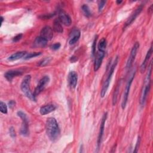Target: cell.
<instances>
[{"mask_svg": "<svg viewBox=\"0 0 153 153\" xmlns=\"http://www.w3.org/2000/svg\"><path fill=\"white\" fill-rule=\"evenodd\" d=\"M122 2H123L122 1H116V3H117V4H120L121 3H122Z\"/></svg>", "mask_w": 153, "mask_h": 153, "instance_id": "74e56055", "label": "cell"}, {"mask_svg": "<svg viewBox=\"0 0 153 153\" xmlns=\"http://www.w3.org/2000/svg\"><path fill=\"white\" fill-rule=\"evenodd\" d=\"M51 60V59L50 57H45L44 59H43L42 60H41L39 62V64L38 65L40 66H46L47 65H48L50 62Z\"/></svg>", "mask_w": 153, "mask_h": 153, "instance_id": "4316f807", "label": "cell"}, {"mask_svg": "<svg viewBox=\"0 0 153 153\" xmlns=\"http://www.w3.org/2000/svg\"><path fill=\"white\" fill-rule=\"evenodd\" d=\"M53 30H54L55 32H59V33H62L63 32V27H62L61 23H60V22L59 21V19H55L54 20Z\"/></svg>", "mask_w": 153, "mask_h": 153, "instance_id": "44dd1931", "label": "cell"}, {"mask_svg": "<svg viewBox=\"0 0 153 153\" xmlns=\"http://www.w3.org/2000/svg\"><path fill=\"white\" fill-rule=\"evenodd\" d=\"M151 72H152V61L150 62V64L148 66V70L146 73L143 85L142 87V91H141V95H140V103L141 106H143L148 94L149 93L150 87H151Z\"/></svg>", "mask_w": 153, "mask_h": 153, "instance_id": "7a4b0ae2", "label": "cell"}, {"mask_svg": "<svg viewBox=\"0 0 153 153\" xmlns=\"http://www.w3.org/2000/svg\"><path fill=\"white\" fill-rule=\"evenodd\" d=\"M49 81H50V78L48 76H44L39 81V82L33 93V96L35 98L44 89V88L45 87V85L48 84Z\"/></svg>", "mask_w": 153, "mask_h": 153, "instance_id": "52a82bcc", "label": "cell"}, {"mask_svg": "<svg viewBox=\"0 0 153 153\" xmlns=\"http://www.w3.org/2000/svg\"><path fill=\"white\" fill-rule=\"evenodd\" d=\"M106 45H107V41H106V38H102L99 41V42L98 43V45H97L98 50L105 51V50L106 49Z\"/></svg>", "mask_w": 153, "mask_h": 153, "instance_id": "7402d4cb", "label": "cell"}, {"mask_svg": "<svg viewBox=\"0 0 153 153\" xmlns=\"http://www.w3.org/2000/svg\"><path fill=\"white\" fill-rule=\"evenodd\" d=\"M22 36H23L22 33H19L13 38V42H17V41H19V40H20L22 39Z\"/></svg>", "mask_w": 153, "mask_h": 153, "instance_id": "1f68e13d", "label": "cell"}, {"mask_svg": "<svg viewBox=\"0 0 153 153\" xmlns=\"http://www.w3.org/2000/svg\"><path fill=\"white\" fill-rule=\"evenodd\" d=\"M60 46H61V45H60V44L59 42H56V43L54 44L53 45H52L50 47L53 50H58L60 47Z\"/></svg>", "mask_w": 153, "mask_h": 153, "instance_id": "d6a6232c", "label": "cell"}, {"mask_svg": "<svg viewBox=\"0 0 153 153\" xmlns=\"http://www.w3.org/2000/svg\"><path fill=\"white\" fill-rule=\"evenodd\" d=\"M152 45H151V47L149 48V50L148 51L146 56H145V58L144 59V60L143 61L141 66H140V71L141 72H143L145 71L146 66H147V65H148V62H149V58L151 57V55H152Z\"/></svg>", "mask_w": 153, "mask_h": 153, "instance_id": "ac0fdd59", "label": "cell"}, {"mask_svg": "<svg viewBox=\"0 0 153 153\" xmlns=\"http://www.w3.org/2000/svg\"><path fill=\"white\" fill-rule=\"evenodd\" d=\"M106 4V1H100L99 2V4H98V10H99V11L100 12L103 8L104 7L105 5Z\"/></svg>", "mask_w": 153, "mask_h": 153, "instance_id": "f546056e", "label": "cell"}, {"mask_svg": "<svg viewBox=\"0 0 153 153\" xmlns=\"http://www.w3.org/2000/svg\"><path fill=\"white\" fill-rule=\"evenodd\" d=\"M0 111H1L2 113L4 114H7V112H8L7 106V105H6L4 102H3L2 101H1V102H0Z\"/></svg>", "mask_w": 153, "mask_h": 153, "instance_id": "484cf974", "label": "cell"}, {"mask_svg": "<svg viewBox=\"0 0 153 153\" xmlns=\"http://www.w3.org/2000/svg\"><path fill=\"white\" fill-rule=\"evenodd\" d=\"M56 107L53 104H48L45 106H42L39 109V112L41 115H45L46 114H48L53 111H54L56 109Z\"/></svg>", "mask_w": 153, "mask_h": 153, "instance_id": "e0dca14e", "label": "cell"}, {"mask_svg": "<svg viewBox=\"0 0 153 153\" xmlns=\"http://www.w3.org/2000/svg\"><path fill=\"white\" fill-rule=\"evenodd\" d=\"M15 105H16V102L13 100H11L10 102H8V106L10 108H13L15 106Z\"/></svg>", "mask_w": 153, "mask_h": 153, "instance_id": "836d02e7", "label": "cell"}, {"mask_svg": "<svg viewBox=\"0 0 153 153\" xmlns=\"http://www.w3.org/2000/svg\"><path fill=\"white\" fill-rule=\"evenodd\" d=\"M40 36L44 38L47 41H50L53 37V29L48 26L44 27L40 32Z\"/></svg>", "mask_w": 153, "mask_h": 153, "instance_id": "4fadbf2b", "label": "cell"}, {"mask_svg": "<svg viewBox=\"0 0 153 153\" xmlns=\"http://www.w3.org/2000/svg\"><path fill=\"white\" fill-rule=\"evenodd\" d=\"M41 54V52H32V53H30L27 54H26L25 57H24V59L25 60H27V59H30L31 58L33 57H35L36 56H38L39 55Z\"/></svg>", "mask_w": 153, "mask_h": 153, "instance_id": "d4e9b609", "label": "cell"}, {"mask_svg": "<svg viewBox=\"0 0 153 153\" xmlns=\"http://www.w3.org/2000/svg\"><path fill=\"white\" fill-rule=\"evenodd\" d=\"M70 60H71V62L74 63V62H75L77 60V58H76V57L72 56V57H71Z\"/></svg>", "mask_w": 153, "mask_h": 153, "instance_id": "e575fe53", "label": "cell"}, {"mask_svg": "<svg viewBox=\"0 0 153 153\" xmlns=\"http://www.w3.org/2000/svg\"><path fill=\"white\" fill-rule=\"evenodd\" d=\"M1 26L2 23H3V21H4V17L2 16L1 17Z\"/></svg>", "mask_w": 153, "mask_h": 153, "instance_id": "8d00e7d4", "label": "cell"}, {"mask_svg": "<svg viewBox=\"0 0 153 153\" xmlns=\"http://www.w3.org/2000/svg\"><path fill=\"white\" fill-rule=\"evenodd\" d=\"M94 56L95 58L94 63V71H97L102 65V60L105 56V51L98 50Z\"/></svg>", "mask_w": 153, "mask_h": 153, "instance_id": "7c38bea8", "label": "cell"}, {"mask_svg": "<svg viewBox=\"0 0 153 153\" xmlns=\"http://www.w3.org/2000/svg\"><path fill=\"white\" fill-rule=\"evenodd\" d=\"M46 133L51 141L58 139L60 131L56 120L53 117H50L46 121Z\"/></svg>", "mask_w": 153, "mask_h": 153, "instance_id": "6da1fadb", "label": "cell"}, {"mask_svg": "<svg viewBox=\"0 0 153 153\" xmlns=\"http://www.w3.org/2000/svg\"><path fill=\"white\" fill-rule=\"evenodd\" d=\"M26 54H27V53L25 51H18V52H16V53L11 54L10 56H9L8 58V60L11 61V62L15 61V60L22 59V57H25Z\"/></svg>", "mask_w": 153, "mask_h": 153, "instance_id": "d6986e66", "label": "cell"}, {"mask_svg": "<svg viewBox=\"0 0 153 153\" xmlns=\"http://www.w3.org/2000/svg\"><path fill=\"white\" fill-rule=\"evenodd\" d=\"M97 35H96L94 38V39L93 41V45H92V56H94L96 54V42H97Z\"/></svg>", "mask_w": 153, "mask_h": 153, "instance_id": "83f0119b", "label": "cell"}, {"mask_svg": "<svg viewBox=\"0 0 153 153\" xmlns=\"http://www.w3.org/2000/svg\"><path fill=\"white\" fill-rule=\"evenodd\" d=\"M119 90H120V84L118 83L117 85L116 88L114 90V92L113 94V96H112V105L114 106L116 105L117 102V97H118V92H119Z\"/></svg>", "mask_w": 153, "mask_h": 153, "instance_id": "603a6c76", "label": "cell"}, {"mask_svg": "<svg viewBox=\"0 0 153 153\" xmlns=\"http://www.w3.org/2000/svg\"><path fill=\"white\" fill-rule=\"evenodd\" d=\"M81 9H82V11L85 16H86L87 17H89L91 16V13L90 11V8L88 7V6L87 5L83 4L81 7Z\"/></svg>", "mask_w": 153, "mask_h": 153, "instance_id": "cb8c5ba5", "label": "cell"}, {"mask_svg": "<svg viewBox=\"0 0 153 153\" xmlns=\"http://www.w3.org/2000/svg\"><path fill=\"white\" fill-rule=\"evenodd\" d=\"M68 83L69 86L71 88H75L76 84H77V81H78V75L77 73L75 71H71L69 73L68 77Z\"/></svg>", "mask_w": 153, "mask_h": 153, "instance_id": "9a60e30c", "label": "cell"}, {"mask_svg": "<svg viewBox=\"0 0 153 153\" xmlns=\"http://www.w3.org/2000/svg\"><path fill=\"white\" fill-rule=\"evenodd\" d=\"M140 142V138L139 136H138L137 140V142H136V146H135L134 149V151H133L134 152H137V151H138V149H139V148Z\"/></svg>", "mask_w": 153, "mask_h": 153, "instance_id": "4dcf8cb0", "label": "cell"}, {"mask_svg": "<svg viewBox=\"0 0 153 153\" xmlns=\"http://www.w3.org/2000/svg\"><path fill=\"white\" fill-rule=\"evenodd\" d=\"M59 20L61 23L65 26H69L72 23V20L70 16L63 10H61L59 11Z\"/></svg>", "mask_w": 153, "mask_h": 153, "instance_id": "8fae6325", "label": "cell"}, {"mask_svg": "<svg viewBox=\"0 0 153 153\" xmlns=\"http://www.w3.org/2000/svg\"><path fill=\"white\" fill-rule=\"evenodd\" d=\"M17 115L22 121V124L20 128V134L23 136H27L29 133V124L26 115L22 111H19L17 112Z\"/></svg>", "mask_w": 153, "mask_h": 153, "instance_id": "8992f818", "label": "cell"}, {"mask_svg": "<svg viewBox=\"0 0 153 153\" xmlns=\"http://www.w3.org/2000/svg\"><path fill=\"white\" fill-rule=\"evenodd\" d=\"M136 74V68L133 69L132 70V72L130 75V76H129V78L128 79V81L127 82L126 86L125 87V90H124V94H123V100H122V102H121V107L122 109H124L127 103V100H128V94H129V92H130V87H131V83L133 82V78L134 77Z\"/></svg>", "mask_w": 153, "mask_h": 153, "instance_id": "5b68a950", "label": "cell"}, {"mask_svg": "<svg viewBox=\"0 0 153 153\" xmlns=\"http://www.w3.org/2000/svg\"><path fill=\"white\" fill-rule=\"evenodd\" d=\"M139 48V43L137 42H135L131 50L130 56L128 58V60H127V62L126 63V68H127V69L130 68L132 66L133 63L134 61V59H135L136 56L137 54V52Z\"/></svg>", "mask_w": 153, "mask_h": 153, "instance_id": "ba28073f", "label": "cell"}, {"mask_svg": "<svg viewBox=\"0 0 153 153\" xmlns=\"http://www.w3.org/2000/svg\"><path fill=\"white\" fill-rule=\"evenodd\" d=\"M31 80V76L30 75H26L20 84V88L25 95L32 101H36V98L33 96L30 88V82Z\"/></svg>", "mask_w": 153, "mask_h": 153, "instance_id": "277c9868", "label": "cell"}, {"mask_svg": "<svg viewBox=\"0 0 153 153\" xmlns=\"http://www.w3.org/2000/svg\"><path fill=\"white\" fill-rule=\"evenodd\" d=\"M9 133H10V135L12 138H14L16 136V133L14 130V128L13 127H11L9 128Z\"/></svg>", "mask_w": 153, "mask_h": 153, "instance_id": "f1b7e54d", "label": "cell"}, {"mask_svg": "<svg viewBox=\"0 0 153 153\" xmlns=\"http://www.w3.org/2000/svg\"><path fill=\"white\" fill-rule=\"evenodd\" d=\"M106 118H107V112H106V113H105L103 114V115L102 117V121H101V123H100L99 133L98 138H97V149H99L101 143H102V137H103V133H104L105 124V122H106Z\"/></svg>", "mask_w": 153, "mask_h": 153, "instance_id": "30bf717a", "label": "cell"}, {"mask_svg": "<svg viewBox=\"0 0 153 153\" xmlns=\"http://www.w3.org/2000/svg\"><path fill=\"white\" fill-rule=\"evenodd\" d=\"M118 62V57L117 56L115 57L113 63L109 67L108 76H107L106 79L105 80V81L103 83L102 88V90L100 91V96L102 97H103L105 96V94H106V91H107V90L108 89V87H109V85L111 78H112V75L114 74V70L115 69V67H116Z\"/></svg>", "mask_w": 153, "mask_h": 153, "instance_id": "3957f363", "label": "cell"}, {"mask_svg": "<svg viewBox=\"0 0 153 153\" xmlns=\"http://www.w3.org/2000/svg\"><path fill=\"white\" fill-rule=\"evenodd\" d=\"M148 11H149V13L150 14L152 13V5H151V7H149V10H148Z\"/></svg>", "mask_w": 153, "mask_h": 153, "instance_id": "d590c367", "label": "cell"}, {"mask_svg": "<svg viewBox=\"0 0 153 153\" xmlns=\"http://www.w3.org/2000/svg\"><path fill=\"white\" fill-rule=\"evenodd\" d=\"M80 36V30L78 28H74L70 33L69 44L70 45H73L76 43L78 41Z\"/></svg>", "mask_w": 153, "mask_h": 153, "instance_id": "5bb4252c", "label": "cell"}, {"mask_svg": "<svg viewBox=\"0 0 153 153\" xmlns=\"http://www.w3.org/2000/svg\"><path fill=\"white\" fill-rule=\"evenodd\" d=\"M47 43V41L44 38L39 36L36 38L34 41V46L36 47H44Z\"/></svg>", "mask_w": 153, "mask_h": 153, "instance_id": "ffe728a7", "label": "cell"}, {"mask_svg": "<svg viewBox=\"0 0 153 153\" xmlns=\"http://www.w3.org/2000/svg\"><path fill=\"white\" fill-rule=\"evenodd\" d=\"M22 74V71L17 69H13L6 72L4 74V76L8 81H11L14 77L21 75Z\"/></svg>", "mask_w": 153, "mask_h": 153, "instance_id": "2e32d148", "label": "cell"}, {"mask_svg": "<svg viewBox=\"0 0 153 153\" xmlns=\"http://www.w3.org/2000/svg\"><path fill=\"white\" fill-rule=\"evenodd\" d=\"M143 5L141 4L140 5H139L136 10L135 11L131 14V15L130 16V17L127 20V21L126 22L123 29H125L127 27H128V26H130L133 22V21L135 20V19L137 18V17L139 15V14L141 13V11H142V9L143 8Z\"/></svg>", "mask_w": 153, "mask_h": 153, "instance_id": "9c48e42d", "label": "cell"}]
</instances>
